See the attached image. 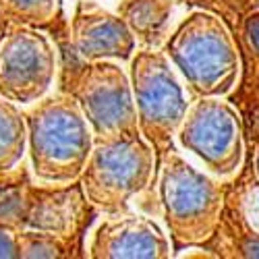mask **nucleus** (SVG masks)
I'll use <instances>...</instances> for the list:
<instances>
[{
	"mask_svg": "<svg viewBox=\"0 0 259 259\" xmlns=\"http://www.w3.org/2000/svg\"><path fill=\"white\" fill-rule=\"evenodd\" d=\"M58 92L77 100L96 139L139 135L131 77L116 60H83L69 31L58 33Z\"/></svg>",
	"mask_w": 259,
	"mask_h": 259,
	"instance_id": "obj_1",
	"label": "nucleus"
},
{
	"mask_svg": "<svg viewBox=\"0 0 259 259\" xmlns=\"http://www.w3.org/2000/svg\"><path fill=\"white\" fill-rule=\"evenodd\" d=\"M27 158L37 183L69 185L81 179L94 149V131L77 100L64 92L25 106Z\"/></svg>",
	"mask_w": 259,
	"mask_h": 259,
	"instance_id": "obj_2",
	"label": "nucleus"
},
{
	"mask_svg": "<svg viewBox=\"0 0 259 259\" xmlns=\"http://www.w3.org/2000/svg\"><path fill=\"white\" fill-rule=\"evenodd\" d=\"M162 50L193 98H228L241 79L239 44L226 21L207 11L189 13Z\"/></svg>",
	"mask_w": 259,
	"mask_h": 259,
	"instance_id": "obj_3",
	"label": "nucleus"
},
{
	"mask_svg": "<svg viewBox=\"0 0 259 259\" xmlns=\"http://www.w3.org/2000/svg\"><path fill=\"white\" fill-rule=\"evenodd\" d=\"M224 183L195 168L175 149L164 158L154 213L164 218L175 257L189 247L203 245L213 234L224 207Z\"/></svg>",
	"mask_w": 259,
	"mask_h": 259,
	"instance_id": "obj_4",
	"label": "nucleus"
},
{
	"mask_svg": "<svg viewBox=\"0 0 259 259\" xmlns=\"http://www.w3.org/2000/svg\"><path fill=\"white\" fill-rule=\"evenodd\" d=\"M31 177L23 162L0 175V220L17 230H46L83 241L98 209L85 197L81 183L33 185Z\"/></svg>",
	"mask_w": 259,
	"mask_h": 259,
	"instance_id": "obj_5",
	"label": "nucleus"
},
{
	"mask_svg": "<svg viewBox=\"0 0 259 259\" xmlns=\"http://www.w3.org/2000/svg\"><path fill=\"white\" fill-rule=\"evenodd\" d=\"M156 152L143 135L96 139L79 179L85 197L106 215L131 213V201L154 193Z\"/></svg>",
	"mask_w": 259,
	"mask_h": 259,
	"instance_id": "obj_6",
	"label": "nucleus"
},
{
	"mask_svg": "<svg viewBox=\"0 0 259 259\" xmlns=\"http://www.w3.org/2000/svg\"><path fill=\"white\" fill-rule=\"evenodd\" d=\"M133 98L137 106V122L143 139L156 152V177L164 158L175 149L179 128L189 112L191 102L179 81L177 69L160 48H139L128 60Z\"/></svg>",
	"mask_w": 259,
	"mask_h": 259,
	"instance_id": "obj_7",
	"label": "nucleus"
},
{
	"mask_svg": "<svg viewBox=\"0 0 259 259\" xmlns=\"http://www.w3.org/2000/svg\"><path fill=\"white\" fill-rule=\"evenodd\" d=\"M179 145L215 179H232L245 164V124L224 98H195L177 133Z\"/></svg>",
	"mask_w": 259,
	"mask_h": 259,
	"instance_id": "obj_8",
	"label": "nucleus"
},
{
	"mask_svg": "<svg viewBox=\"0 0 259 259\" xmlns=\"http://www.w3.org/2000/svg\"><path fill=\"white\" fill-rule=\"evenodd\" d=\"M58 46L31 25H11L0 41V96L25 108L52 92L58 79Z\"/></svg>",
	"mask_w": 259,
	"mask_h": 259,
	"instance_id": "obj_9",
	"label": "nucleus"
},
{
	"mask_svg": "<svg viewBox=\"0 0 259 259\" xmlns=\"http://www.w3.org/2000/svg\"><path fill=\"white\" fill-rule=\"evenodd\" d=\"M69 39L83 60L128 62L137 50V37L124 19L94 0H77L69 23Z\"/></svg>",
	"mask_w": 259,
	"mask_h": 259,
	"instance_id": "obj_10",
	"label": "nucleus"
},
{
	"mask_svg": "<svg viewBox=\"0 0 259 259\" xmlns=\"http://www.w3.org/2000/svg\"><path fill=\"white\" fill-rule=\"evenodd\" d=\"M92 259H168L175 257L172 243L160 224L147 215L124 213L104 220L88 247Z\"/></svg>",
	"mask_w": 259,
	"mask_h": 259,
	"instance_id": "obj_11",
	"label": "nucleus"
},
{
	"mask_svg": "<svg viewBox=\"0 0 259 259\" xmlns=\"http://www.w3.org/2000/svg\"><path fill=\"white\" fill-rule=\"evenodd\" d=\"M203 247L215 253L218 259H259V232L245 220L241 209L226 197V193L220 222Z\"/></svg>",
	"mask_w": 259,
	"mask_h": 259,
	"instance_id": "obj_12",
	"label": "nucleus"
},
{
	"mask_svg": "<svg viewBox=\"0 0 259 259\" xmlns=\"http://www.w3.org/2000/svg\"><path fill=\"white\" fill-rule=\"evenodd\" d=\"M116 13L131 27L141 48H158L164 44L172 0H118Z\"/></svg>",
	"mask_w": 259,
	"mask_h": 259,
	"instance_id": "obj_13",
	"label": "nucleus"
},
{
	"mask_svg": "<svg viewBox=\"0 0 259 259\" xmlns=\"http://www.w3.org/2000/svg\"><path fill=\"white\" fill-rule=\"evenodd\" d=\"M27 156V122L21 106L0 96V175L17 168Z\"/></svg>",
	"mask_w": 259,
	"mask_h": 259,
	"instance_id": "obj_14",
	"label": "nucleus"
},
{
	"mask_svg": "<svg viewBox=\"0 0 259 259\" xmlns=\"http://www.w3.org/2000/svg\"><path fill=\"white\" fill-rule=\"evenodd\" d=\"M21 259H75L88 257L81 239H71L46 230H19Z\"/></svg>",
	"mask_w": 259,
	"mask_h": 259,
	"instance_id": "obj_15",
	"label": "nucleus"
},
{
	"mask_svg": "<svg viewBox=\"0 0 259 259\" xmlns=\"http://www.w3.org/2000/svg\"><path fill=\"white\" fill-rule=\"evenodd\" d=\"M226 197H230L236 207L241 209L245 220L259 232V177L255 172L253 154L249 149V156H245V164L234 175L230 183H224Z\"/></svg>",
	"mask_w": 259,
	"mask_h": 259,
	"instance_id": "obj_16",
	"label": "nucleus"
},
{
	"mask_svg": "<svg viewBox=\"0 0 259 259\" xmlns=\"http://www.w3.org/2000/svg\"><path fill=\"white\" fill-rule=\"evenodd\" d=\"M0 11L13 25L48 27L58 15L56 0H0Z\"/></svg>",
	"mask_w": 259,
	"mask_h": 259,
	"instance_id": "obj_17",
	"label": "nucleus"
},
{
	"mask_svg": "<svg viewBox=\"0 0 259 259\" xmlns=\"http://www.w3.org/2000/svg\"><path fill=\"white\" fill-rule=\"evenodd\" d=\"M239 50L241 56L259 60V11H247L239 23Z\"/></svg>",
	"mask_w": 259,
	"mask_h": 259,
	"instance_id": "obj_18",
	"label": "nucleus"
},
{
	"mask_svg": "<svg viewBox=\"0 0 259 259\" xmlns=\"http://www.w3.org/2000/svg\"><path fill=\"white\" fill-rule=\"evenodd\" d=\"M19 257V230L0 220V259Z\"/></svg>",
	"mask_w": 259,
	"mask_h": 259,
	"instance_id": "obj_19",
	"label": "nucleus"
},
{
	"mask_svg": "<svg viewBox=\"0 0 259 259\" xmlns=\"http://www.w3.org/2000/svg\"><path fill=\"white\" fill-rule=\"evenodd\" d=\"M251 154H253V164H255V172L259 177V137H255V143L251 141Z\"/></svg>",
	"mask_w": 259,
	"mask_h": 259,
	"instance_id": "obj_20",
	"label": "nucleus"
},
{
	"mask_svg": "<svg viewBox=\"0 0 259 259\" xmlns=\"http://www.w3.org/2000/svg\"><path fill=\"white\" fill-rule=\"evenodd\" d=\"M13 23H11V21L3 15V11H0V41H3V37L7 35V31H9V27H11Z\"/></svg>",
	"mask_w": 259,
	"mask_h": 259,
	"instance_id": "obj_21",
	"label": "nucleus"
},
{
	"mask_svg": "<svg viewBox=\"0 0 259 259\" xmlns=\"http://www.w3.org/2000/svg\"><path fill=\"white\" fill-rule=\"evenodd\" d=\"M189 5H209L211 0H187Z\"/></svg>",
	"mask_w": 259,
	"mask_h": 259,
	"instance_id": "obj_22",
	"label": "nucleus"
}]
</instances>
